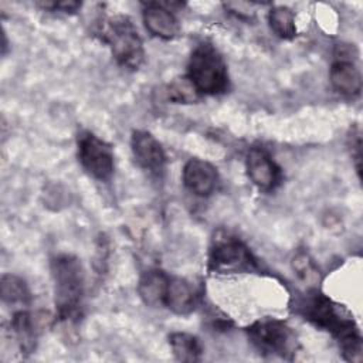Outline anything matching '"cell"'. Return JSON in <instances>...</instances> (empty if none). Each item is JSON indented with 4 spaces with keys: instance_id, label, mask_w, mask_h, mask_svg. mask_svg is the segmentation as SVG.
<instances>
[{
    "instance_id": "6da1fadb",
    "label": "cell",
    "mask_w": 363,
    "mask_h": 363,
    "mask_svg": "<svg viewBox=\"0 0 363 363\" xmlns=\"http://www.w3.org/2000/svg\"><path fill=\"white\" fill-rule=\"evenodd\" d=\"M303 313L309 322L332 333L339 345V350L347 362L362 360V336L353 318L322 294L315 292L306 299Z\"/></svg>"
},
{
    "instance_id": "7a4b0ae2",
    "label": "cell",
    "mask_w": 363,
    "mask_h": 363,
    "mask_svg": "<svg viewBox=\"0 0 363 363\" xmlns=\"http://www.w3.org/2000/svg\"><path fill=\"white\" fill-rule=\"evenodd\" d=\"M54 302L61 320H75L81 315L85 295V271L81 261L71 254L51 259Z\"/></svg>"
},
{
    "instance_id": "3957f363",
    "label": "cell",
    "mask_w": 363,
    "mask_h": 363,
    "mask_svg": "<svg viewBox=\"0 0 363 363\" xmlns=\"http://www.w3.org/2000/svg\"><path fill=\"white\" fill-rule=\"evenodd\" d=\"M187 77L200 95H220L228 88L227 64L218 50L203 43L197 45L189 60Z\"/></svg>"
},
{
    "instance_id": "277c9868",
    "label": "cell",
    "mask_w": 363,
    "mask_h": 363,
    "mask_svg": "<svg viewBox=\"0 0 363 363\" xmlns=\"http://www.w3.org/2000/svg\"><path fill=\"white\" fill-rule=\"evenodd\" d=\"M102 41H105L115 61L128 69H138L145 60L142 38L132 20L118 14L105 20L99 30Z\"/></svg>"
},
{
    "instance_id": "5b68a950",
    "label": "cell",
    "mask_w": 363,
    "mask_h": 363,
    "mask_svg": "<svg viewBox=\"0 0 363 363\" xmlns=\"http://www.w3.org/2000/svg\"><path fill=\"white\" fill-rule=\"evenodd\" d=\"M250 342L262 354L292 359L296 350V337L292 329L279 319L257 320L247 329Z\"/></svg>"
},
{
    "instance_id": "8992f818",
    "label": "cell",
    "mask_w": 363,
    "mask_h": 363,
    "mask_svg": "<svg viewBox=\"0 0 363 363\" xmlns=\"http://www.w3.org/2000/svg\"><path fill=\"white\" fill-rule=\"evenodd\" d=\"M208 269L217 274L251 272L257 269V261L241 240L224 234L213 241L208 255Z\"/></svg>"
},
{
    "instance_id": "52a82bcc",
    "label": "cell",
    "mask_w": 363,
    "mask_h": 363,
    "mask_svg": "<svg viewBox=\"0 0 363 363\" xmlns=\"http://www.w3.org/2000/svg\"><path fill=\"white\" fill-rule=\"evenodd\" d=\"M78 160L84 170L99 182H106L113 174V152L111 146L89 130H82L77 138Z\"/></svg>"
},
{
    "instance_id": "ba28073f",
    "label": "cell",
    "mask_w": 363,
    "mask_h": 363,
    "mask_svg": "<svg viewBox=\"0 0 363 363\" xmlns=\"http://www.w3.org/2000/svg\"><path fill=\"white\" fill-rule=\"evenodd\" d=\"M350 47L339 45L335 52V61L330 65L329 78L332 86L347 98H354L362 91V74L354 58H352Z\"/></svg>"
},
{
    "instance_id": "9c48e42d",
    "label": "cell",
    "mask_w": 363,
    "mask_h": 363,
    "mask_svg": "<svg viewBox=\"0 0 363 363\" xmlns=\"http://www.w3.org/2000/svg\"><path fill=\"white\" fill-rule=\"evenodd\" d=\"M130 149L139 167L152 176H162L166 167V153L160 142L147 130H133Z\"/></svg>"
},
{
    "instance_id": "30bf717a",
    "label": "cell",
    "mask_w": 363,
    "mask_h": 363,
    "mask_svg": "<svg viewBox=\"0 0 363 363\" xmlns=\"http://www.w3.org/2000/svg\"><path fill=\"white\" fill-rule=\"evenodd\" d=\"M247 174L259 190H272L281 180V170L262 147H251L245 159Z\"/></svg>"
},
{
    "instance_id": "8fae6325",
    "label": "cell",
    "mask_w": 363,
    "mask_h": 363,
    "mask_svg": "<svg viewBox=\"0 0 363 363\" xmlns=\"http://www.w3.org/2000/svg\"><path fill=\"white\" fill-rule=\"evenodd\" d=\"M183 183L189 191L199 197L210 196L218 183L217 169L201 159H189L183 167Z\"/></svg>"
},
{
    "instance_id": "7c38bea8",
    "label": "cell",
    "mask_w": 363,
    "mask_h": 363,
    "mask_svg": "<svg viewBox=\"0 0 363 363\" xmlns=\"http://www.w3.org/2000/svg\"><path fill=\"white\" fill-rule=\"evenodd\" d=\"M142 17L146 30L155 37L172 40L179 34V21L164 3H147Z\"/></svg>"
},
{
    "instance_id": "4fadbf2b",
    "label": "cell",
    "mask_w": 363,
    "mask_h": 363,
    "mask_svg": "<svg viewBox=\"0 0 363 363\" xmlns=\"http://www.w3.org/2000/svg\"><path fill=\"white\" fill-rule=\"evenodd\" d=\"M163 305L176 315H189L196 309L197 294L189 281L173 277L169 279Z\"/></svg>"
},
{
    "instance_id": "5bb4252c",
    "label": "cell",
    "mask_w": 363,
    "mask_h": 363,
    "mask_svg": "<svg viewBox=\"0 0 363 363\" xmlns=\"http://www.w3.org/2000/svg\"><path fill=\"white\" fill-rule=\"evenodd\" d=\"M170 277L162 269L153 268L145 271L138 282V294L147 306H160L164 303V295Z\"/></svg>"
},
{
    "instance_id": "9a60e30c",
    "label": "cell",
    "mask_w": 363,
    "mask_h": 363,
    "mask_svg": "<svg viewBox=\"0 0 363 363\" xmlns=\"http://www.w3.org/2000/svg\"><path fill=\"white\" fill-rule=\"evenodd\" d=\"M11 330L17 339L21 353H31L35 349L37 329L30 312L24 309L16 311L11 318Z\"/></svg>"
},
{
    "instance_id": "2e32d148",
    "label": "cell",
    "mask_w": 363,
    "mask_h": 363,
    "mask_svg": "<svg viewBox=\"0 0 363 363\" xmlns=\"http://www.w3.org/2000/svg\"><path fill=\"white\" fill-rule=\"evenodd\" d=\"M169 345L173 352V356L179 362H199L201 360L203 347L200 340L186 332H174L169 336Z\"/></svg>"
},
{
    "instance_id": "e0dca14e",
    "label": "cell",
    "mask_w": 363,
    "mask_h": 363,
    "mask_svg": "<svg viewBox=\"0 0 363 363\" xmlns=\"http://www.w3.org/2000/svg\"><path fill=\"white\" fill-rule=\"evenodd\" d=\"M0 288H1V299L4 303L26 306L31 301V295L27 288V284L16 275L4 274L1 277Z\"/></svg>"
},
{
    "instance_id": "ac0fdd59",
    "label": "cell",
    "mask_w": 363,
    "mask_h": 363,
    "mask_svg": "<svg viewBox=\"0 0 363 363\" xmlns=\"http://www.w3.org/2000/svg\"><path fill=\"white\" fill-rule=\"evenodd\" d=\"M271 30L282 40H292L296 35L294 11L286 6H275L268 13Z\"/></svg>"
},
{
    "instance_id": "d6986e66",
    "label": "cell",
    "mask_w": 363,
    "mask_h": 363,
    "mask_svg": "<svg viewBox=\"0 0 363 363\" xmlns=\"http://www.w3.org/2000/svg\"><path fill=\"white\" fill-rule=\"evenodd\" d=\"M167 98L174 104H193L200 98L199 91L187 75L174 78L167 86Z\"/></svg>"
},
{
    "instance_id": "ffe728a7",
    "label": "cell",
    "mask_w": 363,
    "mask_h": 363,
    "mask_svg": "<svg viewBox=\"0 0 363 363\" xmlns=\"http://www.w3.org/2000/svg\"><path fill=\"white\" fill-rule=\"evenodd\" d=\"M294 271H296V274L301 278L306 279V281H309L312 277L318 275V272H316L311 258L306 254H303V252L298 254L295 257V259H294Z\"/></svg>"
},
{
    "instance_id": "44dd1931",
    "label": "cell",
    "mask_w": 363,
    "mask_h": 363,
    "mask_svg": "<svg viewBox=\"0 0 363 363\" xmlns=\"http://www.w3.org/2000/svg\"><path fill=\"white\" fill-rule=\"evenodd\" d=\"M40 6L43 9H47L51 11L61 10L65 13H72L81 7V3H78V1H50V3H40Z\"/></svg>"
}]
</instances>
